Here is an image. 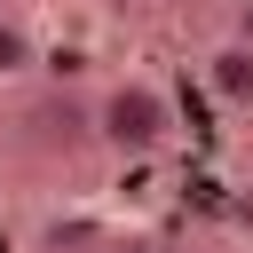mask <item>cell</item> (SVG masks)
<instances>
[{"instance_id": "obj_1", "label": "cell", "mask_w": 253, "mask_h": 253, "mask_svg": "<svg viewBox=\"0 0 253 253\" xmlns=\"http://www.w3.org/2000/svg\"><path fill=\"white\" fill-rule=\"evenodd\" d=\"M87 134L111 150V158H158L166 142H174V103L158 95V79H142V71H126V79H103L95 87V103H87Z\"/></svg>"}, {"instance_id": "obj_2", "label": "cell", "mask_w": 253, "mask_h": 253, "mask_svg": "<svg viewBox=\"0 0 253 253\" xmlns=\"http://www.w3.org/2000/svg\"><path fill=\"white\" fill-rule=\"evenodd\" d=\"M206 87L229 103V111H253V40H221L206 55Z\"/></svg>"}, {"instance_id": "obj_3", "label": "cell", "mask_w": 253, "mask_h": 253, "mask_svg": "<svg viewBox=\"0 0 253 253\" xmlns=\"http://www.w3.org/2000/svg\"><path fill=\"white\" fill-rule=\"evenodd\" d=\"M32 71H40V32L0 8V87H16V79H32Z\"/></svg>"}, {"instance_id": "obj_4", "label": "cell", "mask_w": 253, "mask_h": 253, "mask_svg": "<svg viewBox=\"0 0 253 253\" xmlns=\"http://www.w3.org/2000/svg\"><path fill=\"white\" fill-rule=\"evenodd\" d=\"M111 253H158V245H111Z\"/></svg>"}]
</instances>
